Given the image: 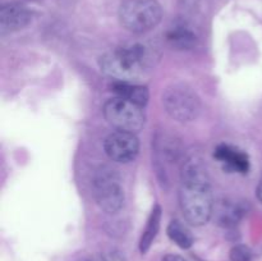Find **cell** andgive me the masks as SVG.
I'll list each match as a JSON object with an SVG mask.
<instances>
[{
    "label": "cell",
    "instance_id": "5bb4252c",
    "mask_svg": "<svg viewBox=\"0 0 262 261\" xmlns=\"http://www.w3.org/2000/svg\"><path fill=\"white\" fill-rule=\"evenodd\" d=\"M169 41L179 48H191L194 44V35L186 28H177L169 32Z\"/></svg>",
    "mask_w": 262,
    "mask_h": 261
},
{
    "label": "cell",
    "instance_id": "4fadbf2b",
    "mask_svg": "<svg viewBox=\"0 0 262 261\" xmlns=\"http://www.w3.org/2000/svg\"><path fill=\"white\" fill-rule=\"evenodd\" d=\"M243 215V209L241 205L225 201L217 209V219L223 227H233L241 220Z\"/></svg>",
    "mask_w": 262,
    "mask_h": 261
},
{
    "label": "cell",
    "instance_id": "7a4b0ae2",
    "mask_svg": "<svg viewBox=\"0 0 262 261\" xmlns=\"http://www.w3.org/2000/svg\"><path fill=\"white\" fill-rule=\"evenodd\" d=\"M151 60L150 49L145 44L135 42L104 54L100 58V67L107 76L114 77L118 81L129 82L140 77Z\"/></svg>",
    "mask_w": 262,
    "mask_h": 261
},
{
    "label": "cell",
    "instance_id": "e0dca14e",
    "mask_svg": "<svg viewBox=\"0 0 262 261\" xmlns=\"http://www.w3.org/2000/svg\"><path fill=\"white\" fill-rule=\"evenodd\" d=\"M163 261H187V260H184L182 256H178V255H166L165 257L163 258Z\"/></svg>",
    "mask_w": 262,
    "mask_h": 261
},
{
    "label": "cell",
    "instance_id": "7c38bea8",
    "mask_svg": "<svg viewBox=\"0 0 262 261\" xmlns=\"http://www.w3.org/2000/svg\"><path fill=\"white\" fill-rule=\"evenodd\" d=\"M168 235L177 246L184 250L193 245V234L189 228L179 220H171L168 225Z\"/></svg>",
    "mask_w": 262,
    "mask_h": 261
},
{
    "label": "cell",
    "instance_id": "6da1fadb",
    "mask_svg": "<svg viewBox=\"0 0 262 261\" xmlns=\"http://www.w3.org/2000/svg\"><path fill=\"white\" fill-rule=\"evenodd\" d=\"M179 205L183 216L189 224H206L214 212V200L206 170L194 169L182 174Z\"/></svg>",
    "mask_w": 262,
    "mask_h": 261
},
{
    "label": "cell",
    "instance_id": "52a82bcc",
    "mask_svg": "<svg viewBox=\"0 0 262 261\" xmlns=\"http://www.w3.org/2000/svg\"><path fill=\"white\" fill-rule=\"evenodd\" d=\"M105 153L112 160L128 163L137 156L140 142L136 133L127 130H115L105 140Z\"/></svg>",
    "mask_w": 262,
    "mask_h": 261
},
{
    "label": "cell",
    "instance_id": "3957f363",
    "mask_svg": "<svg viewBox=\"0 0 262 261\" xmlns=\"http://www.w3.org/2000/svg\"><path fill=\"white\" fill-rule=\"evenodd\" d=\"M120 25L133 33H145L159 25L163 9L158 0H124L120 4Z\"/></svg>",
    "mask_w": 262,
    "mask_h": 261
},
{
    "label": "cell",
    "instance_id": "5b68a950",
    "mask_svg": "<svg viewBox=\"0 0 262 261\" xmlns=\"http://www.w3.org/2000/svg\"><path fill=\"white\" fill-rule=\"evenodd\" d=\"M104 115L117 130L138 132L145 125V113L142 107L122 97H113L104 105Z\"/></svg>",
    "mask_w": 262,
    "mask_h": 261
},
{
    "label": "cell",
    "instance_id": "9c48e42d",
    "mask_svg": "<svg viewBox=\"0 0 262 261\" xmlns=\"http://www.w3.org/2000/svg\"><path fill=\"white\" fill-rule=\"evenodd\" d=\"M215 158L228 169L239 173H247L250 169V159L247 154L229 145H220L215 150Z\"/></svg>",
    "mask_w": 262,
    "mask_h": 261
},
{
    "label": "cell",
    "instance_id": "2e32d148",
    "mask_svg": "<svg viewBox=\"0 0 262 261\" xmlns=\"http://www.w3.org/2000/svg\"><path fill=\"white\" fill-rule=\"evenodd\" d=\"M252 252L247 246H235L230 251V260L232 261H251Z\"/></svg>",
    "mask_w": 262,
    "mask_h": 261
},
{
    "label": "cell",
    "instance_id": "9a60e30c",
    "mask_svg": "<svg viewBox=\"0 0 262 261\" xmlns=\"http://www.w3.org/2000/svg\"><path fill=\"white\" fill-rule=\"evenodd\" d=\"M87 261H125V257L120 251L109 250L91 256Z\"/></svg>",
    "mask_w": 262,
    "mask_h": 261
},
{
    "label": "cell",
    "instance_id": "ba28073f",
    "mask_svg": "<svg viewBox=\"0 0 262 261\" xmlns=\"http://www.w3.org/2000/svg\"><path fill=\"white\" fill-rule=\"evenodd\" d=\"M32 19V13L27 7L10 3L0 8V33L3 36L22 30Z\"/></svg>",
    "mask_w": 262,
    "mask_h": 261
},
{
    "label": "cell",
    "instance_id": "8fae6325",
    "mask_svg": "<svg viewBox=\"0 0 262 261\" xmlns=\"http://www.w3.org/2000/svg\"><path fill=\"white\" fill-rule=\"evenodd\" d=\"M160 219H161V209L159 205H155V207L151 211L150 217L147 220V225H146V229L143 232L142 237L140 241V250L142 253H146L148 251V248L152 245L154 240H155L156 234L159 232V228H160Z\"/></svg>",
    "mask_w": 262,
    "mask_h": 261
},
{
    "label": "cell",
    "instance_id": "30bf717a",
    "mask_svg": "<svg viewBox=\"0 0 262 261\" xmlns=\"http://www.w3.org/2000/svg\"><path fill=\"white\" fill-rule=\"evenodd\" d=\"M113 91L118 97L128 100L138 106L143 107L148 102V90L147 87L141 86L137 83H130L125 81H117L113 83Z\"/></svg>",
    "mask_w": 262,
    "mask_h": 261
},
{
    "label": "cell",
    "instance_id": "8992f818",
    "mask_svg": "<svg viewBox=\"0 0 262 261\" xmlns=\"http://www.w3.org/2000/svg\"><path fill=\"white\" fill-rule=\"evenodd\" d=\"M94 193L97 205L104 211L114 214L124 205V191L117 173L110 168L100 169L95 176Z\"/></svg>",
    "mask_w": 262,
    "mask_h": 261
},
{
    "label": "cell",
    "instance_id": "ac0fdd59",
    "mask_svg": "<svg viewBox=\"0 0 262 261\" xmlns=\"http://www.w3.org/2000/svg\"><path fill=\"white\" fill-rule=\"evenodd\" d=\"M257 197L262 202V179L260 181V183H258V187H257Z\"/></svg>",
    "mask_w": 262,
    "mask_h": 261
},
{
    "label": "cell",
    "instance_id": "277c9868",
    "mask_svg": "<svg viewBox=\"0 0 262 261\" xmlns=\"http://www.w3.org/2000/svg\"><path fill=\"white\" fill-rule=\"evenodd\" d=\"M166 113L179 122H191L200 113V99L186 84H173L163 95Z\"/></svg>",
    "mask_w": 262,
    "mask_h": 261
}]
</instances>
